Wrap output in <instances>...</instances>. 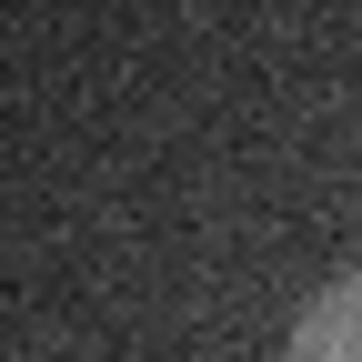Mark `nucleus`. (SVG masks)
<instances>
[{"instance_id":"nucleus-1","label":"nucleus","mask_w":362,"mask_h":362,"mask_svg":"<svg viewBox=\"0 0 362 362\" xmlns=\"http://www.w3.org/2000/svg\"><path fill=\"white\" fill-rule=\"evenodd\" d=\"M282 362H362V272H342L332 292L302 302V322H292Z\"/></svg>"}]
</instances>
